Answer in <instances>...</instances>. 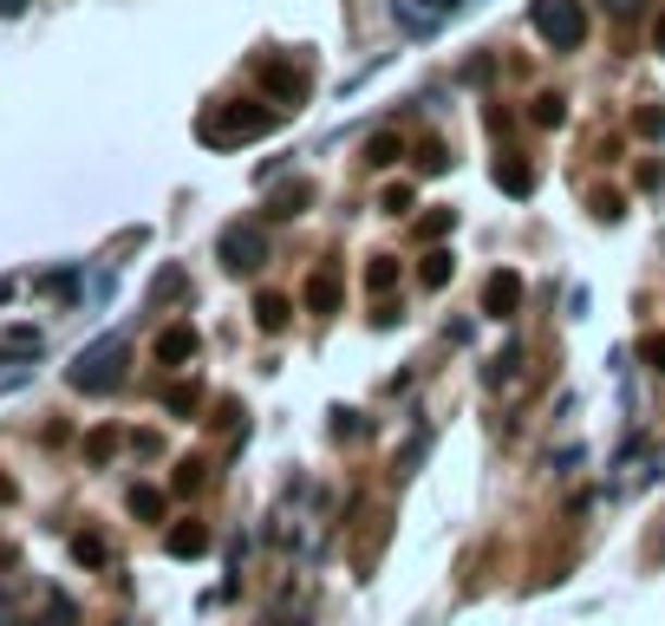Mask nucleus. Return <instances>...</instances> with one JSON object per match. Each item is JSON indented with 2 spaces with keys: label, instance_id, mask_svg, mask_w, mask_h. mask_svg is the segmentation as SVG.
I'll use <instances>...</instances> for the list:
<instances>
[{
  "label": "nucleus",
  "instance_id": "obj_1",
  "mask_svg": "<svg viewBox=\"0 0 665 626\" xmlns=\"http://www.w3.org/2000/svg\"><path fill=\"white\" fill-rule=\"evenodd\" d=\"M268 131H281V105H261V98H222V105H209V111L196 118V137H202L209 150L255 144V137H268Z\"/></svg>",
  "mask_w": 665,
  "mask_h": 626
},
{
  "label": "nucleus",
  "instance_id": "obj_2",
  "mask_svg": "<svg viewBox=\"0 0 665 626\" xmlns=\"http://www.w3.org/2000/svg\"><path fill=\"white\" fill-rule=\"evenodd\" d=\"M124 366H131V346L118 340V333H104V340H91L72 366H65V379H72V392H118L124 385Z\"/></svg>",
  "mask_w": 665,
  "mask_h": 626
},
{
  "label": "nucleus",
  "instance_id": "obj_3",
  "mask_svg": "<svg viewBox=\"0 0 665 626\" xmlns=\"http://www.w3.org/2000/svg\"><path fill=\"white\" fill-rule=\"evenodd\" d=\"M529 20H535V33H542L555 52H568V46L588 39V7H581V0H535Z\"/></svg>",
  "mask_w": 665,
  "mask_h": 626
},
{
  "label": "nucleus",
  "instance_id": "obj_4",
  "mask_svg": "<svg viewBox=\"0 0 665 626\" xmlns=\"http://www.w3.org/2000/svg\"><path fill=\"white\" fill-rule=\"evenodd\" d=\"M215 255H222V268H229V274H255V268L268 261V242H261V229L229 222V229H222V242H215Z\"/></svg>",
  "mask_w": 665,
  "mask_h": 626
},
{
  "label": "nucleus",
  "instance_id": "obj_5",
  "mask_svg": "<svg viewBox=\"0 0 665 626\" xmlns=\"http://www.w3.org/2000/svg\"><path fill=\"white\" fill-rule=\"evenodd\" d=\"M340 294H346V281H340V268H333V261H320V268L307 274V287H300L307 314H340Z\"/></svg>",
  "mask_w": 665,
  "mask_h": 626
},
{
  "label": "nucleus",
  "instance_id": "obj_6",
  "mask_svg": "<svg viewBox=\"0 0 665 626\" xmlns=\"http://www.w3.org/2000/svg\"><path fill=\"white\" fill-rule=\"evenodd\" d=\"M516 307H522V274H516V268H496V274L483 281V314H490V320H509Z\"/></svg>",
  "mask_w": 665,
  "mask_h": 626
},
{
  "label": "nucleus",
  "instance_id": "obj_7",
  "mask_svg": "<svg viewBox=\"0 0 665 626\" xmlns=\"http://www.w3.org/2000/svg\"><path fill=\"white\" fill-rule=\"evenodd\" d=\"M261 85H268V98H281V105H300V98H307V72L287 65V59H268V65H261Z\"/></svg>",
  "mask_w": 665,
  "mask_h": 626
},
{
  "label": "nucleus",
  "instance_id": "obj_8",
  "mask_svg": "<svg viewBox=\"0 0 665 626\" xmlns=\"http://www.w3.org/2000/svg\"><path fill=\"white\" fill-rule=\"evenodd\" d=\"M196 346H202V340H196V327H163V333H157V359H163V366L196 359Z\"/></svg>",
  "mask_w": 665,
  "mask_h": 626
},
{
  "label": "nucleus",
  "instance_id": "obj_9",
  "mask_svg": "<svg viewBox=\"0 0 665 626\" xmlns=\"http://www.w3.org/2000/svg\"><path fill=\"white\" fill-rule=\"evenodd\" d=\"M163 549H170L176 562H196V555H209V529H202V523H176V529L163 536Z\"/></svg>",
  "mask_w": 665,
  "mask_h": 626
},
{
  "label": "nucleus",
  "instance_id": "obj_10",
  "mask_svg": "<svg viewBox=\"0 0 665 626\" xmlns=\"http://www.w3.org/2000/svg\"><path fill=\"white\" fill-rule=\"evenodd\" d=\"M451 268H457V255L431 248V255L418 261V287H424V294H444V287H451Z\"/></svg>",
  "mask_w": 665,
  "mask_h": 626
},
{
  "label": "nucleus",
  "instance_id": "obj_11",
  "mask_svg": "<svg viewBox=\"0 0 665 626\" xmlns=\"http://www.w3.org/2000/svg\"><path fill=\"white\" fill-rule=\"evenodd\" d=\"M457 7H464V0H418V7H398V20H405L411 33H431V26H438L444 13H457Z\"/></svg>",
  "mask_w": 665,
  "mask_h": 626
},
{
  "label": "nucleus",
  "instance_id": "obj_12",
  "mask_svg": "<svg viewBox=\"0 0 665 626\" xmlns=\"http://www.w3.org/2000/svg\"><path fill=\"white\" fill-rule=\"evenodd\" d=\"M496 189H509V196H529V189H535V170H529L522 157H496Z\"/></svg>",
  "mask_w": 665,
  "mask_h": 626
},
{
  "label": "nucleus",
  "instance_id": "obj_13",
  "mask_svg": "<svg viewBox=\"0 0 665 626\" xmlns=\"http://www.w3.org/2000/svg\"><path fill=\"white\" fill-rule=\"evenodd\" d=\"M287 314H294V300H287V294H261V300H255V327H261V333H281V327H287Z\"/></svg>",
  "mask_w": 665,
  "mask_h": 626
},
{
  "label": "nucleus",
  "instance_id": "obj_14",
  "mask_svg": "<svg viewBox=\"0 0 665 626\" xmlns=\"http://www.w3.org/2000/svg\"><path fill=\"white\" fill-rule=\"evenodd\" d=\"M307 202H313V183H307V176H300V183H281V189H274V202H268V209H274V216H300V209H307Z\"/></svg>",
  "mask_w": 665,
  "mask_h": 626
},
{
  "label": "nucleus",
  "instance_id": "obj_15",
  "mask_svg": "<svg viewBox=\"0 0 665 626\" xmlns=\"http://www.w3.org/2000/svg\"><path fill=\"white\" fill-rule=\"evenodd\" d=\"M451 229H457V209H424V216L411 222V235H418V242H444Z\"/></svg>",
  "mask_w": 665,
  "mask_h": 626
},
{
  "label": "nucleus",
  "instance_id": "obj_16",
  "mask_svg": "<svg viewBox=\"0 0 665 626\" xmlns=\"http://www.w3.org/2000/svg\"><path fill=\"white\" fill-rule=\"evenodd\" d=\"M163 412H170V418H196V412H202V385H189V379L170 385V392H163Z\"/></svg>",
  "mask_w": 665,
  "mask_h": 626
},
{
  "label": "nucleus",
  "instance_id": "obj_17",
  "mask_svg": "<svg viewBox=\"0 0 665 626\" xmlns=\"http://www.w3.org/2000/svg\"><path fill=\"white\" fill-rule=\"evenodd\" d=\"M366 287H372V294H392V287H398V255H372V261H366Z\"/></svg>",
  "mask_w": 665,
  "mask_h": 626
},
{
  "label": "nucleus",
  "instance_id": "obj_18",
  "mask_svg": "<svg viewBox=\"0 0 665 626\" xmlns=\"http://www.w3.org/2000/svg\"><path fill=\"white\" fill-rule=\"evenodd\" d=\"M535 124H542V131L568 124V98H562V91H542V98H535Z\"/></svg>",
  "mask_w": 665,
  "mask_h": 626
},
{
  "label": "nucleus",
  "instance_id": "obj_19",
  "mask_svg": "<svg viewBox=\"0 0 665 626\" xmlns=\"http://www.w3.org/2000/svg\"><path fill=\"white\" fill-rule=\"evenodd\" d=\"M170 490H176V496H196V490H202V464H196V457H183V464H176V477H170Z\"/></svg>",
  "mask_w": 665,
  "mask_h": 626
},
{
  "label": "nucleus",
  "instance_id": "obj_20",
  "mask_svg": "<svg viewBox=\"0 0 665 626\" xmlns=\"http://www.w3.org/2000/svg\"><path fill=\"white\" fill-rule=\"evenodd\" d=\"M131 516H137V523H157V516H163V496L137 483V490H131Z\"/></svg>",
  "mask_w": 665,
  "mask_h": 626
},
{
  "label": "nucleus",
  "instance_id": "obj_21",
  "mask_svg": "<svg viewBox=\"0 0 665 626\" xmlns=\"http://www.w3.org/2000/svg\"><path fill=\"white\" fill-rule=\"evenodd\" d=\"M7 353H39V327H13V333H0V359Z\"/></svg>",
  "mask_w": 665,
  "mask_h": 626
},
{
  "label": "nucleus",
  "instance_id": "obj_22",
  "mask_svg": "<svg viewBox=\"0 0 665 626\" xmlns=\"http://www.w3.org/2000/svg\"><path fill=\"white\" fill-rule=\"evenodd\" d=\"M633 131L640 137H665V105H640L633 111Z\"/></svg>",
  "mask_w": 665,
  "mask_h": 626
},
{
  "label": "nucleus",
  "instance_id": "obj_23",
  "mask_svg": "<svg viewBox=\"0 0 665 626\" xmlns=\"http://www.w3.org/2000/svg\"><path fill=\"white\" fill-rule=\"evenodd\" d=\"M411 209H418V189L411 183H392L385 189V216H411Z\"/></svg>",
  "mask_w": 665,
  "mask_h": 626
},
{
  "label": "nucleus",
  "instance_id": "obj_24",
  "mask_svg": "<svg viewBox=\"0 0 665 626\" xmlns=\"http://www.w3.org/2000/svg\"><path fill=\"white\" fill-rule=\"evenodd\" d=\"M594 216H601V222H620V216H627V196H620V189H594Z\"/></svg>",
  "mask_w": 665,
  "mask_h": 626
},
{
  "label": "nucleus",
  "instance_id": "obj_25",
  "mask_svg": "<svg viewBox=\"0 0 665 626\" xmlns=\"http://www.w3.org/2000/svg\"><path fill=\"white\" fill-rule=\"evenodd\" d=\"M366 163H398V137H392V131H379V137L366 144Z\"/></svg>",
  "mask_w": 665,
  "mask_h": 626
},
{
  "label": "nucleus",
  "instance_id": "obj_26",
  "mask_svg": "<svg viewBox=\"0 0 665 626\" xmlns=\"http://www.w3.org/2000/svg\"><path fill=\"white\" fill-rule=\"evenodd\" d=\"M418 170H424V176H444V170H451V150H444V144H424V150H418Z\"/></svg>",
  "mask_w": 665,
  "mask_h": 626
},
{
  "label": "nucleus",
  "instance_id": "obj_27",
  "mask_svg": "<svg viewBox=\"0 0 665 626\" xmlns=\"http://www.w3.org/2000/svg\"><path fill=\"white\" fill-rule=\"evenodd\" d=\"M72 555H78L85 568H98V562H104V542H98V536H72Z\"/></svg>",
  "mask_w": 665,
  "mask_h": 626
},
{
  "label": "nucleus",
  "instance_id": "obj_28",
  "mask_svg": "<svg viewBox=\"0 0 665 626\" xmlns=\"http://www.w3.org/2000/svg\"><path fill=\"white\" fill-rule=\"evenodd\" d=\"M150 294H157V300H176V294H183V268H163V274H157V287H150Z\"/></svg>",
  "mask_w": 665,
  "mask_h": 626
},
{
  "label": "nucleus",
  "instance_id": "obj_29",
  "mask_svg": "<svg viewBox=\"0 0 665 626\" xmlns=\"http://www.w3.org/2000/svg\"><path fill=\"white\" fill-rule=\"evenodd\" d=\"M640 359H646L653 372H665V333H646V340H640Z\"/></svg>",
  "mask_w": 665,
  "mask_h": 626
},
{
  "label": "nucleus",
  "instance_id": "obj_30",
  "mask_svg": "<svg viewBox=\"0 0 665 626\" xmlns=\"http://www.w3.org/2000/svg\"><path fill=\"white\" fill-rule=\"evenodd\" d=\"M78 621V614H72V601H59V594H52V601H46V621L39 626H72Z\"/></svg>",
  "mask_w": 665,
  "mask_h": 626
},
{
  "label": "nucleus",
  "instance_id": "obj_31",
  "mask_svg": "<svg viewBox=\"0 0 665 626\" xmlns=\"http://www.w3.org/2000/svg\"><path fill=\"white\" fill-rule=\"evenodd\" d=\"M85 451H91V457H98V464H104V457H111V451H118V431H91V438H85Z\"/></svg>",
  "mask_w": 665,
  "mask_h": 626
},
{
  "label": "nucleus",
  "instance_id": "obj_32",
  "mask_svg": "<svg viewBox=\"0 0 665 626\" xmlns=\"http://www.w3.org/2000/svg\"><path fill=\"white\" fill-rule=\"evenodd\" d=\"M601 7H607L614 20H640V13H646V0H601Z\"/></svg>",
  "mask_w": 665,
  "mask_h": 626
},
{
  "label": "nucleus",
  "instance_id": "obj_33",
  "mask_svg": "<svg viewBox=\"0 0 665 626\" xmlns=\"http://www.w3.org/2000/svg\"><path fill=\"white\" fill-rule=\"evenodd\" d=\"M26 7H33V0H0V20H20Z\"/></svg>",
  "mask_w": 665,
  "mask_h": 626
},
{
  "label": "nucleus",
  "instance_id": "obj_34",
  "mask_svg": "<svg viewBox=\"0 0 665 626\" xmlns=\"http://www.w3.org/2000/svg\"><path fill=\"white\" fill-rule=\"evenodd\" d=\"M653 52H665V13L653 20Z\"/></svg>",
  "mask_w": 665,
  "mask_h": 626
},
{
  "label": "nucleus",
  "instance_id": "obj_35",
  "mask_svg": "<svg viewBox=\"0 0 665 626\" xmlns=\"http://www.w3.org/2000/svg\"><path fill=\"white\" fill-rule=\"evenodd\" d=\"M7 300H13V274H7V281H0V307H7Z\"/></svg>",
  "mask_w": 665,
  "mask_h": 626
},
{
  "label": "nucleus",
  "instance_id": "obj_36",
  "mask_svg": "<svg viewBox=\"0 0 665 626\" xmlns=\"http://www.w3.org/2000/svg\"><path fill=\"white\" fill-rule=\"evenodd\" d=\"M0 503H13V483H7V477H0Z\"/></svg>",
  "mask_w": 665,
  "mask_h": 626
}]
</instances>
